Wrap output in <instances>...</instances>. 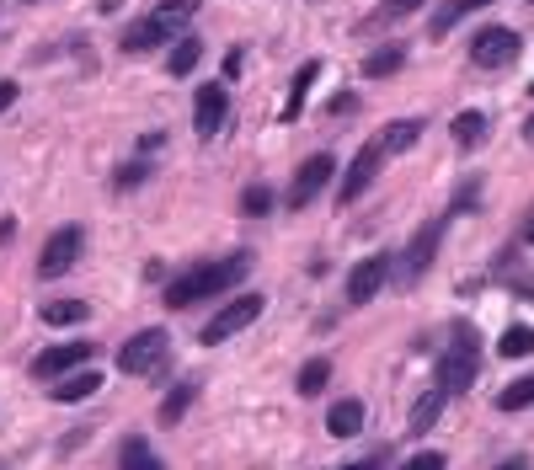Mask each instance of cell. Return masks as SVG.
<instances>
[{
	"label": "cell",
	"mask_w": 534,
	"mask_h": 470,
	"mask_svg": "<svg viewBox=\"0 0 534 470\" xmlns=\"http://www.w3.org/2000/svg\"><path fill=\"white\" fill-rule=\"evenodd\" d=\"M524 139H529V145H534V118H529V123H524Z\"/></svg>",
	"instance_id": "obj_40"
},
{
	"label": "cell",
	"mask_w": 534,
	"mask_h": 470,
	"mask_svg": "<svg viewBox=\"0 0 534 470\" xmlns=\"http://www.w3.org/2000/svg\"><path fill=\"white\" fill-rule=\"evenodd\" d=\"M481 374V342H476V326L470 321H454L449 326V348L438 353V390L444 396H465Z\"/></svg>",
	"instance_id": "obj_2"
},
{
	"label": "cell",
	"mask_w": 534,
	"mask_h": 470,
	"mask_svg": "<svg viewBox=\"0 0 534 470\" xmlns=\"http://www.w3.org/2000/svg\"><path fill=\"white\" fill-rule=\"evenodd\" d=\"M444 401H449V396H444V390H438V385H433V390H428V396H422V401H417V412H412V422H406V428H412V433H428V428H433V422H438V412H444Z\"/></svg>",
	"instance_id": "obj_24"
},
{
	"label": "cell",
	"mask_w": 534,
	"mask_h": 470,
	"mask_svg": "<svg viewBox=\"0 0 534 470\" xmlns=\"http://www.w3.org/2000/svg\"><path fill=\"white\" fill-rule=\"evenodd\" d=\"M326 380H332V358H310V364L300 369V380H294V385H300V396H321Z\"/></svg>",
	"instance_id": "obj_25"
},
{
	"label": "cell",
	"mask_w": 534,
	"mask_h": 470,
	"mask_svg": "<svg viewBox=\"0 0 534 470\" xmlns=\"http://www.w3.org/2000/svg\"><path fill=\"white\" fill-rule=\"evenodd\" d=\"M529 97H534V86H529Z\"/></svg>",
	"instance_id": "obj_41"
},
{
	"label": "cell",
	"mask_w": 534,
	"mask_h": 470,
	"mask_svg": "<svg viewBox=\"0 0 534 470\" xmlns=\"http://www.w3.org/2000/svg\"><path fill=\"white\" fill-rule=\"evenodd\" d=\"M161 43H166V33L145 17V22H134L129 33L118 38V49H123V54H150V49H161Z\"/></svg>",
	"instance_id": "obj_18"
},
{
	"label": "cell",
	"mask_w": 534,
	"mask_h": 470,
	"mask_svg": "<svg viewBox=\"0 0 534 470\" xmlns=\"http://www.w3.org/2000/svg\"><path fill=\"white\" fill-rule=\"evenodd\" d=\"M353 107H358L353 91H337V97H332V113H337V118H342V113H353Z\"/></svg>",
	"instance_id": "obj_34"
},
{
	"label": "cell",
	"mask_w": 534,
	"mask_h": 470,
	"mask_svg": "<svg viewBox=\"0 0 534 470\" xmlns=\"http://www.w3.org/2000/svg\"><path fill=\"white\" fill-rule=\"evenodd\" d=\"M481 6H492V0H444V6L433 11L428 33H433V38H449V33H454V22L470 17V11H481Z\"/></svg>",
	"instance_id": "obj_16"
},
{
	"label": "cell",
	"mask_w": 534,
	"mask_h": 470,
	"mask_svg": "<svg viewBox=\"0 0 534 470\" xmlns=\"http://www.w3.org/2000/svg\"><path fill=\"white\" fill-rule=\"evenodd\" d=\"M150 177V166L145 161H129V166H118V177H113V187H118V193H129V187H139V182H145Z\"/></svg>",
	"instance_id": "obj_32"
},
{
	"label": "cell",
	"mask_w": 534,
	"mask_h": 470,
	"mask_svg": "<svg viewBox=\"0 0 534 470\" xmlns=\"http://www.w3.org/2000/svg\"><path fill=\"white\" fill-rule=\"evenodd\" d=\"M86 252V230L81 225H59L49 241H43V252H38V273L43 278H65L75 262H81Z\"/></svg>",
	"instance_id": "obj_4"
},
{
	"label": "cell",
	"mask_w": 534,
	"mask_h": 470,
	"mask_svg": "<svg viewBox=\"0 0 534 470\" xmlns=\"http://www.w3.org/2000/svg\"><path fill=\"white\" fill-rule=\"evenodd\" d=\"M401 470H444V454H433V449H422V454H412Z\"/></svg>",
	"instance_id": "obj_33"
},
{
	"label": "cell",
	"mask_w": 534,
	"mask_h": 470,
	"mask_svg": "<svg viewBox=\"0 0 534 470\" xmlns=\"http://www.w3.org/2000/svg\"><path fill=\"white\" fill-rule=\"evenodd\" d=\"M524 241H529V246H534V214H529V219H524Z\"/></svg>",
	"instance_id": "obj_39"
},
{
	"label": "cell",
	"mask_w": 534,
	"mask_h": 470,
	"mask_svg": "<svg viewBox=\"0 0 534 470\" xmlns=\"http://www.w3.org/2000/svg\"><path fill=\"white\" fill-rule=\"evenodd\" d=\"M497 353H502V358H524V353H534V326H508V332H502V342H497Z\"/></svg>",
	"instance_id": "obj_28"
},
{
	"label": "cell",
	"mask_w": 534,
	"mask_h": 470,
	"mask_svg": "<svg viewBox=\"0 0 534 470\" xmlns=\"http://www.w3.org/2000/svg\"><path fill=\"white\" fill-rule=\"evenodd\" d=\"M198 6H203V0H161V6H155V11H150V22H155V27H161V33H166V38H177V27H182L187 17H193V11H198Z\"/></svg>",
	"instance_id": "obj_17"
},
{
	"label": "cell",
	"mask_w": 534,
	"mask_h": 470,
	"mask_svg": "<svg viewBox=\"0 0 534 470\" xmlns=\"http://www.w3.org/2000/svg\"><path fill=\"white\" fill-rule=\"evenodd\" d=\"M102 390V374L97 369H70V374H59L54 380V396L59 401H86V396H97Z\"/></svg>",
	"instance_id": "obj_14"
},
{
	"label": "cell",
	"mask_w": 534,
	"mask_h": 470,
	"mask_svg": "<svg viewBox=\"0 0 534 470\" xmlns=\"http://www.w3.org/2000/svg\"><path fill=\"white\" fill-rule=\"evenodd\" d=\"M438 241H444V219H428L412 241H406V252H401V262H396V284L401 289H412V284H422L428 278V268H433V257H438Z\"/></svg>",
	"instance_id": "obj_3"
},
{
	"label": "cell",
	"mask_w": 534,
	"mask_h": 470,
	"mask_svg": "<svg viewBox=\"0 0 534 470\" xmlns=\"http://www.w3.org/2000/svg\"><path fill=\"white\" fill-rule=\"evenodd\" d=\"M246 273H251V257H246V252L219 257V262H203V268L182 273L177 284H166V305H171V310H187V305L209 300V294H219V289H235Z\"/></svg>",
	"instance_id": "obj_1"
},
{
	"label": "cell",
	"mask_w": 534,
	"mask_h": 470,
	"mask_svg": "<svg viewBox=\"0 0 534 470\" xmlns=\"http://www.w3.org/2000/svg\"><path fill=\"white\" fill-rule=\"evenodd\" d=\"M198 59H203V43H198V38H182L177 49H171L166 70H171V75H193V70H198Z\"/></svg>",
	"instance_id": "obj_26"
},
{
	"label": "cell",
	"mask_w": 534,
	"mask_h": 470,
	"mask_svg": "<svg viewBox=\"0 0 534 470\" xmlns=\"http://www.w3.org/2000/svg\"><path fill=\"white\" fill-rule=\"evenodd\" d=\"M316 75H321V65H316V59H310V65H305L300 75H294V86H289V102H284V123H294V118L305 113V97H310V86H316Z\"/></svg>",
	"instance_id": "obj_19"
},
{
	"label": "cell",
	"mask_w": 534,
	"mask_h": 470,
	"mask_svg": "<svg viewBox=\"0 0 534 470\" xmlns=\"http://www.w3.org/2000/svg\"><path fill=\"white\" fill-rule=\"evenodd\" d=\"M518 54H524V38L508 33V27H486V33H476V43H470V65L476 70H502V65H513Z\"/></svg>",
	"instance_id": "obj_7"
},
{
	"label": "cell",
	"mask_w": 534,
	"mask_h": 470,
	"mask_svg": "<svg viewBox=\"0 0 534 470\" xmlns=\"http://www.w3.org/2000/svg\"><path fill=\"white\" fill-rule=\"evenodd\" d=\"M492 470H529V460H524V454H508V460L492 465Z\"/></svg>",
	"instance_id": "obj_38"
},
{
	"label": "cell",
	"mask_w": 534,
	"mask_h": 470,
	"mask_svg": "<svg viewBox=\"0 0 534 470\" xmlns=\"http://www.w3.org/2000/svg\"><path fill=\"white\" fill-rule=\"evenodd\" d=\"M326 433L332 438H353V433H364V401H337L332 412H326Z\"/></svg>",
	"instance_id": "obj_15"
},
{
	"label": "cell",
	"mask_w": 534,
	"mask_h": 470,
	"mask_svg": "<svg viewBox=\"0 0 534 470\" xmlns=\"http://www.w3.org/2000/svg\"><path fill=\"white\" fill-rule=\"evenodd\" d=\"M502 412H524V406H534V374H524V380H513L508 390L497 396Z\"/></svg>",
	"instance_id": "obj_29"
},
{
	"label": "cell",
	"mask_w": 534,
	"mask_h": 470,
	"mask_svg": "<svg viewBox=\"0 0 534 470\" xmlns=\"http://www.w3.org/2000/svg\"><path fill=\"white\" fill-rule=\"evenodd\" d=\"M17 97H22V91H17V81H0V113H6V107L17 102Z\"/></svg>",
	"instance_id": "obj_35"
},
{
	"label": "cell",
	"mask_w": 534,
	"mask_h": 470,
	"mask_svg": "<svg viewBox=\"0 0 534 470\" xmlns=\"http://www.w3.org/2000/svg\"><path fill=\"white\" fill-rule=\"evenodd\" d=\"M390 268H396V262H390L385 252H374V257H364V262H358V268L348 273V305H369L374 294L385 289Z\"/></svg>",
	"instance_id": "obj_11"
},
{
	"label": "cell",
	"mask_w": 534,
	"mask_h": 470,
	"mask_svg": "<svg viewBox=\"0 0 534 470\" xmlns=\"http://www.w3.org/2000/svg\"><path fill=\"white\" fill-rule=\"evenodd\" d=\"M43 321L49 326H81V321H91V310L81 300H49L43 305Z\"/></svg>",
	"instance_id": "obj_23"
},
{
	"label": "cell",
	"mask_w": 534,
	"mask_h": 470,
	"mask_svg": "<svg viewBox=\"0 0 534 470\" xmlns=\"http://www.w3.org/2000/svg\"><path fill=\"white\" fill-rule=\"evenodd\" d=\"M27 6H33V0H27Z\"/></svg>",
	"instance_id": "obj_42"
},
{
	"label": "cell",
	"mask_w": 534,
	"mask_h": 470,
	"mask_svg": "<svg viewBox=\"0 0 534 470\" xmlns=\"http://www.w3.org/2000/svg\"><path fill=\"white\" fill-rule=\"evenodd\" d=\"M332 171H337V161H332V155H326V150H321V155H310V161H305L300 171H294V187H289V209H305V203L316 198L326 182H332Z\"/></svg>",
	"instance_id": "obj_12"
},
{
	"label": "cell",
	"mask_w": 534,
	"mask_h": 470,
	"mask_svg": "<svg viewBox=\"0 0 534 470\" xmlns=\"http://www.w3.org/2000/svg\"><path fill=\"white\" fill-rule=\"evenodd\" d=\"M241 59H246V54H241V49H235V54H230V59H225V75H230V81H235V75H241V70H246V65H241Z\"/></svg>",
	"instance_id": "obj_37"
},
{
	"label": "cell",
	"mask_w": 534,
	"mask_h": 470,
	"mask_svg": "<svg viewBox=\"0 0 534 470\" xmlns=\"http://www.w3.org/2000/svg\"><path fill=\"white\" fill-rule=\"evenodd\" d=\"M401 65H406V49H401V43H390V49H374L364 59V75H369V81H385V75H396Z\"/></svg>",
	"instance_id": "obj_20"
},
{
	"label": "cell",
	"mask_w": 534,
	"mask_h": 470,
	"mask_svg": "<svg viewBox=\"0 0 534 470\" xmlns=\"http://www.w3.org/2000/svg\"><path fill=\"white\" fill-rule=\"evenodd\" d=\"M241 214H246V219H262V214H273V187H267V182L246 187V193H241Z\"/></svg>",
	"instance_id": "obj_30"
},
{
	"label": "cell",
	"mask_w": 534,
	"mask_h": 470,
	"mask_svg": "<svg viewBox=\"0 0 534 470\" xmlns=\"http://www.w3.org/2000/svg\"><path fill=\"white\" fill-rule=\"evenodd\" d=\"M118 470H166V465H161V454H155L145 438H129L123 454H118Z\"/></svg>",
	"instance_id": "obj_21"
},
{
	"label": "cell",
	"mask_w": 534,
	"mask_h": 470,
	"mask_svg": "<svg viewBox=\"0 0 534 470\" xmlns=\"http://www.w3.org/2000/svg\"><path fill=\"white\" fill-rule=\"evenodd\" d=\"M257 316H262V294H241V300H230L209 326H203L198 342H203V348H219V342H230L235 332H246V326L257 321Z\"/></svg>",
	"instance_id": "obj_6"
},
{
	"label": "cell",
	"mask_w": 534,
	"mask_h": 470,
	"mask_svg": "<svg viewBox=\"0 0 534 470\" xmlns=\"http://www.w3.org/2000/svg\"><path fill=\"white\" fill-rule=\"evenodd\" d=\"M449 134H454V145H460V150H476L486 139V113H460L449 123Z\"/></svg>",
	"instance_id": "obj_22"
},
{
	"label": "cell",
	"mask_w": 534,
	"mask_h": 470,
	"mask_svg": "<svg viewBox=\"0 0 534 470\" xmlns=\"http://www.w3.org/2000/svg\"><path fill=\"white\" fill-rule=\"evenodd\" d=\"M193 396H198V385H177V390H171L166 406H161V422H166V428H177V422L187 417V406H193Z\"/></svg>",
	"instance_id": "obj_27"
},
{
	"label": "cell",
	"mask_w": 534,
	"mask_h": 470,
	"mask_svg": "<svg viewBox=\"0 0 534 470\" xmlns=\"http://www.w3.org/2000/svg\"><path fill=\"white\" fill-rule=\"evenodd\" d=\"M412 11H422V0H385L380 11L364 22V27H385V22H401V17H412Z\"/></svg>",
	"instance_id": "obj_31"
},
{
	"label": "cell",
	"mask_w": 534,
	"mask_h": 470,
	"mask_svg": "<svg viewBox=\"0 0 534 470\" xmlns=\"http://www.w3.org/2000/svg\"><path fill=\"white\" fill-rule=\"evenodd\" d=\"M166 348H171L166 326H145V332H134V337L118 348V369H123V374H155V364L166 358Z\"/></svg>",
	"instance_id": "obj_5"
},
{
	"label": "cell",
	"mask_w": 534,
	"mask_h": 470,
	"mask_svg": "<svg viewBox=\"0 0 534 470\" xmlns=\"http://www.w3.org/2000/svg\"><path fill=\"white\" fill-rule=\"evenodd\" d=\"M380 166H385V150L369 139V145H364V150H358L353 161H348V171H342V187H337V203H342V209H348V203H358V198L369 193L374 177H380Z\"/></svg>",
	"instance_id": "obj_8"
},
{
	"label": "cell",
	"mask_w": 534,
	"mask_h": 470,
	"mask_svg": "<svg viewBox=\"0 0 534 470\" xmlns=\"http://www.w3.org/2000/svg\"><path fill=\"white\" fill-rule=\"evenodd\" d=\"M91 358H97L91 342H59V348H43L33 358V374H38V380H59V374L81 369V364H91Z\"/></svg>",
	"instance_id": "obj_10"
},
{
	"label": "cell",
	"mask_w": 534,
	"mask_h": 470,
	"mask_svg": "<svg viewBox=\"0 0 534 470\" xmlns=\"http://www.w3.org/2000/svg\"><path fill=\"white\" fill-rule=\"evenodd\" d=\"M342 470H385V454H369V460H353V465H342Z\"/></svg>",
	"instance_id": "obj_36"
},
{
	"label": "cell",
	"mask_w": 534,
	"mask_h": 470,
	"mask_svg": "<svg viewBox=\"0 0 534 470\" xmlns=\"http://www.w3.org/2000/svg\"><path fill=\"white\" fill-rule=\"evenodd\" d=\"M225 118H230V91L219 81L198 86V97H193V129H198V139H214L219 129H225Z\"/></svg>",
	"instance_id": "obj_9"
},
{
	"label": "cell",
	"mask_w": 534,
	"mask_h": 470,
	"mask_svg": "<svg viewBox=\"0 0 534 470\" xmlns=\"http://www.w3.org/2000/svg\"><path fill=\"white\" fill-rule=\"evenodd\" d=\"M417 139H422V118H396V123H385V129L374 134V145L385 155H401V150H412Z\"/></svg>",
	"instance_id": "obj_13"
}]
</instances>
